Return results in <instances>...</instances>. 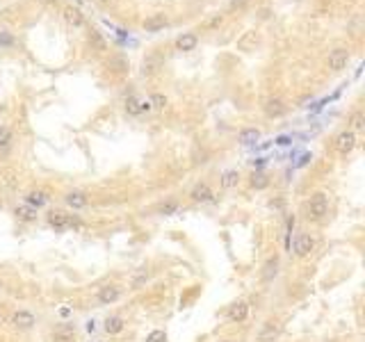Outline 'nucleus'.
Here are the masks:
<instances>
[{"instance_id":"1","label":"nucleus","mask_w":365,"mask_h":342,"mask_svg":"<svg viewBox=\"0 0 365 342\" xmlns=\"http://www.w3.org/2000/svg\"><path fill=\"white\" fill-rule=\"evenodd\" d=\"M329 217V196L324 192L310 194V198L306 201V219L313 224H319Z\"/></svg>"},{"instance_id":"2","label":"nucleus","mask_w":365,"mask_h":342,"mask_svg":"<svg viewBox=\"0 0 365 342\" xmlns=\"http://www.w3.org/2000/svg\"><path fill=\"white\" fill-rule=\"evenodd\" d=\"M46 222H48V226L55 228V230H67V228H78V226H80V222H78L73 214H69L67 210H60V208L48 210V212H46Z\"/></svg>"},{"instance_id":"3","label":"nucleus","mask_w":365,"mask_h":342,"mask_svg":"<svg viewBox=\"0 0 365 342\" xmlns=\"http://www.w3.org/2000/svg\"><path fill=\"white\" fill-rule=\"evenodd\" d=\"M315 246H317V240H315V235H310V233H299L297 240H294V256H297V258H308V256L315 251Z\"/></svg>"},{"instance_id":"4","label":"nucleus","mask_w":365,"mask_h":342,"mask_svg":"<svg viewBox=\"0 0 365 342\" xmlns=\"http://www.w3.org/2000/svg\"><path fill=\"white\" fill-rule=\"evenodd\" d=\"M121 285H117V283H108V285H103L101 290H98V294H96V299H98V304L101 306H112V304H117L119 299H121Z\"/></svg>"},{"instance_id":"5","label":"nucleus","mask_w":365,"mask_h":342,"mask_svg":"<svg viewBox=\"0 0 365 342\" xmlns=\"http://www.w3.org/2000/svg\"><path fill=\"white\" fill-rule=\"evenodd\" d=\"M347 62H349V50H347L344 46L333 48V50L329 52V57H326V66H329L333 73L342 71V68L347 66Z\"/></svg>"},{"instance_id":"6","label":"nucleus","mask_w":365,"mask_h":342,"mask_svg":"<svg viewBox=\"0 0 365 342\" xmlns=\"http://www.w3.org/2000/svg\"><path fill=\"white\" fill-rule=\"evenodd\" d=\"M10 324L16 328V331H30V328H35L37 317L32 315L30 310H16L14 315H12Z\"/></svg>"},{"instance_id":"7","label":"nucleus","mask_w":365,"mask_h":342,"mask_svg":"<svg viewBox=\"0 0 365 342\" xmlns=\"http://www.w3.org/2000/svg\"><path fill=\"white\" fill-rule=\"evenodd\" d=\"M64 206L69 210H85L89 206V196L83 190H71V192L64 194Z\"/></svg>"},{"instance_id":"8","label":"nucleus","mask_w":365,"mask_h":342,"mask_svg":"<svg viewBox=\"0 0 365 342\" xmlns=\"http://www.w3.org/2000/svg\"><path fill=\"white\" fill-rule=\"evenodd\" d=\"M354 148H356V132L342 130V132L335 137V150H338L340 156H347V153H351Z\"/></svg>"},{"instance_id":"9","label":"nucleus","mask_w":365,"mask_h":342,"mask_svg":"<svg viewBox=\"0 0 365 342\" xmlns=\"http://www.w3.org/2000/svg\"><path fill=\"white\" fill-rule=\"evenodd\" d=\"M212 196H215V192H212V187L208 185L206 180L196 182V185L190 190V201L192 203H208V201H212Z\"/></svg>"},{"instance_id":"10","label":"nucleus","mask_w":365,"mask_h":342,"mask_svg":"<svg viewBox=\"0 0 365 342\" xmlns=\"http://www.w3.org/2000/svg\"><path fill=\"white\" fill-rule=\"evenodd\" d=\"M53 340L55 342H73L76 340V324H71V322L57 324V326L53 328Z\"/></svg>"},{"instance_id":"11","label":"nucleus","mask_w":365,"mask_h":342,"mask_svg":"<svg viewBox=\"0 0 365 342\" xmlns=\"http://www.w3.org/2000/svg\"><path fill=\"white\" fill-rule=\"evenodd\" d=\"M226 317H228V322H233V324H242V322H247V317H249V304H247V301H235V304L228 308Z\"/></svg>"},{"instance_id":"12","label":"nucleus","mask_w":365,"mask_h":342,"mask_svg":"<svg viewBox=\"0 0 365 342\" xmlns=\"http://www.w3.org/2000/svg\"><path fill=\"white\" fill-rule=\"evenodd\" d=\"M14 217L21 224H35L37 219H39V210H35V208L28 206V203H21V206L14 208Z\"/></svg>"},{"instance_id":"13","label":"nucleus","mask_w":365,"mask_h":342,"mask_svg":"<svg viewBox=\"0 0 365 342\" xmlns=\"http://www.w3.org/2000/svg\"><path fill=\"white\" fill-rule=\"evenodd\" d=\"M149 280H151V270L149 267H137V270L133 272V276H130V290L133 292L142 290V288H146Z\"/></svg>"},{"instance_id":"14","label":"nucleus","mask_w":365,"mask_h":342,"mask_svg":"<svg viewBox=\"0 0 365 342\" xmlns=\"http://www.w3.org/2000/svg\"><path fill=\"white\" fill-rule=\"evenodd\" d=\"M262 110H265V114H267L269 119H278V116H283V114H285V103H283L281 98H276V96H274V98H267L265 100V105H262Z\"/></svg>"},{"instance_id":"15","label":"nucleus","mask_w":365,"mask_h":342,"mask_svg":"<svg viewBox=\"0 0 365 342\" xmlns=\"http://www.w3.org/2000/svg\"><path fill=\"white\" fill-rule=\"evenodd\" d=\"M48 201H51V196H48V192H44V190H30V192L26 194V203L32 206L35 210H42L44 206H48Z\"/></svg>"},{"instance_id":"16","label":"nucleus","mask_w":365,"mask_h":342,"mask_svg":"<svg viewBox=\"0 0 365 342\" xmlns=\"http://www.w3.org/2000/svg\"><path fill=\"white\" fill-rule=\"evenodd\" d=\"M126 328V320L121 315H110L108 320L103 322V331L108 336H119V333Z\"/></svg>"},{"instance_id":"17","label":"nucleus","mask_w":365,"mask_h":342,"mask_svg":"<svg viewBox=\"0 0 365 342\" xmlns=\"http://www.w3.org/2000/svg\"><path fill=\"white\" fill-rule=\"evenodd\" d=\"M258 42H260V34L256 30L242 32V36L237 39V50H253Z\"/></svg>"},{"instance_id":"18","label":"nucleus","mask_w":365,"mask_h":342,"mask_svg":"<svg viewBox=\"0 0 365 342\" xmlns=\"http://www.w3.org/2000/svg\"><path fill=\"white\" fill-rule=\"evenodd\" d=\"M278 274V256H269L267 260H265V264H262V272H260V278L262 280H274V276Z\"/></svg>"},{"instance_id":"19","label":"nucleus","mask_w":365,"mask_h":342,"mask_svg":"<svg viewBox=\"0 0 365 342\" xmlns=\"http://www.w3.org/2000/svg\"><path fill=\"white\" fill-rule=\"evenodd\" d=\"M237 182H240V171H237V169L221 171V176H219L221 190H233V187H237Z\"/></svg>"},{"instance_id":"20","label":"nucleus","mask_w":365,"mask_h":342,"mask_svg":"<svg viewBox=\"0 0 365 342\" xmlns=\"http://www.w3.org/2000/svg\"><path fill=\"white\" fill-rule=\"evenodd\" d=\"M278 333H281V326H278L276 322H267V324L260 328V333H258V340L260 342H274L278 338Z\"/></svg>"},{"instance_id":"21","label":"nucleus","mask_w":365,"mask_h":342,"mask_svg":"<svg viewBox=\"0 0 365 342\" xmlns=\"http://www.w3.org/2000/svg\"><path fill=\"white\" fill-rule=\"evenodd\" d=\"M64 18H67V23L73 28H83V23H85V16L78 7H64Z\"/></svg>"},{"instance_id":"22","label":"nucleus","mask_w":365,"mask_h":342,"mask_svg":"<svg viewBox=\"0 0 365 342\" xmlns=\"http://www.w3.org/2000/svg\"><path fill=\"white\" fill-rule=\"evenodd\" d=\"M0 182H3L7 190H16V187H19V171L16 169H3L0 171Z\"/></svg>"},{"instance_id":"23","label":"nucleus","mask_w":365,"mask_h":342,"mask_svg":"<svg viewBox=\"0 0 365 342\" xmlns=\"http://www.w3.org/2000/svg\"><path fill=\"white\" fill-rule=\"evenodd\" d=\"M167 16L165 14H153V16H149L144 21V30H149V32H155V30H162V28L167 26Z\"/></svg>"},{"instance_id":"24","label":"nucleus","mask_w":365,"mask_h":342,"mask_svg":"<svg viewBox=\"0 0 365 342\" xmlns=\"http://www.w3.org/2000/svg\"><path fill=\"white\" fill-rule=\"evenodd\" d=\"M155 212H158L160 217H174V214H178V212H180V203H178V201L160 203V206L155 208Z\"/></svg>"},{"instance_id":"25","label":"nucleus","mask_w":365,"mask_h":342,"mask_svg":"<svg viewBox=\"0 0 365 342\" xmlns=\"http://www.w3.org/2000/svg\"><path fill=\"white\" fill-rule=\"evenodd\" d=\"M196 44H199V36L192 34V32H187V34L178 36V42H176V48H178V50H194Z\"/></svg>"},{"instance_id":"26","label":"nucleus","mask_w":365,"mask_h":342,"mask_svg":"<svg viewBox=\"0 0 365 342\" xmlns=\"http://www.w3.org/2000/svg\"><path fill=\"white\" fill-rule=\"evenodd\" d=\"M240 144H244V146H251V144H256L258 140H260V130L258 128H244V130H240Z\"/></svg>"},{"instance_id":"27","label":"nucleus","mask_w":365,"mask_h":342,"mask_svg":"<svg viewBox=\"0 0 365 342\" xmlns=\"http://www.w3.org/2000/svg\"><path fill=\"white\" fill-rule=\"evenodd\" d=\"M363 128H365V114L360 110H356V112L349 114V130L354 132V130H363Z\"/></svg>"},{"instance_id":"28","label":"nucleus","mask_w":365,"mask_h":342,"mask_svg":"<svg viewBox=\"0 0 365 342\" xmlns=\"http://www.w3.org/2000/svg\"><path fill=\"white\" fill-rule=\"evenodd\" d=\"M249 185H251L253 190H265V187L269 185V178L265 176V174H253L251 180H249Z\"/></svg>"},{"instance_id":"29","label":"nucleus","mask_w":365,"mask_h":342,"mask_svg":"<svg viewBox=\"0 0 365 342\" xmlns=\"http://www.w3.org/2000/svg\"><path fill=\"white\" fill-rule=\"evenodd\" d=\"M149 103H151V108H155V110H165L169 100H167L165 94H153V96L149 98Z\"/></svg>"},{"instance_id":"30","label":"nucleus","mask_w":365,"mask_h":342,"mask_svg":"<svg viewBox=\"0 0 365 342\" xmlns=\"http://www.w3.org/2000/svg\"><path fill=\"white\" fill-rule=\"evenodd\" d=\"M126 112H128L130 116H137L139 114V98L137 96H128V98H126Z\"/></svg>"},{"instance_id":"31","label":"nucleus","mask_w":365,"mask_h":342,"mask_svg":"<svg viewBox=\"0 0 365 342\" xmlns=\"http://www.w3.org/2000/svg\"><path fill=\"white\" fill-rule=\"evenodd\" d=\"M10 144H12V130L7 126H0V148H5Z\"/></svg>"},{"instance_id":"32","label":"nucleus","mask_w":365,"mask_h":342,"mask_svg":"<svg viewBox=\"0 0 365 342\" xmlns=\"http://www.w3.org/2000/svg\"><path fill=\"white\" fill-rule=\"evenodd\" d=\"M165 338H167V336H165L162 331H153L149 338H146V342H165Z\"/></svg>"},{"instance_id":"33","label":"nucleus","mask_w":365,"mask_h":342,"mask_svg":"<svg viewBox=\"0 0 365 342\" xmlns=\"http://www.w3.org/2000/svg\"><path fill=\"white\" fill-rule=\"evenodd\" d=\"M219 23H221V16H215V18H212V21H210V23H208V26H210V28H212V26H219Z\"/></svg>"},{"instance_id":"34","label":"nucleus","mask_w":365,"mask_h":342,"mask_svg":"<svg viewBox=\"0 0 365 342\" xmlns=\"http://www.w3.org/2000/svg\"><path fill=\"white\" fill-rule=\"evenodd\" d=\"M0 290H3V280H0Z\"/></svg>"},{"instance_id":"35","label":"nucleus","mask_w":365,"mask_h":342,"mask_svg":"<svg viewBox=\"0 0 365 342\" xmlns=\"http://www.w3.org/2000/svg\"><path fill=\"white\" fill-rule=\"evenodd\" d=\"M98 2H108V0H98Z\"/></svg>"},{"instance_id":"36","label":"nucleus","mask_w":365,"mask_h":342,"mask_svg":"<svg viewBox=\"0 0 365 342\" xmlns=\"http://www.w3.org/2000/svg\"><path fill=\"white\" fill-rule=\"evenodd\" d=\"M219 342H231V340H219Z\"/></svg>"}]
</instances>
